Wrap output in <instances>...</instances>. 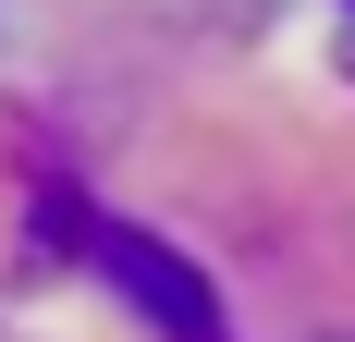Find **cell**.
I'll use <instances>...</instances> for the list:
<instances>
[{"instance_id": "obj_1", "label": "cell", "mask_w": 355, "mask_h": 342, "mask_svg": "<svg viewBox=\"0 0 355 342\" xmlns=\"http://www.w3.org/2000/svg\"><path fill=\"white\" fill-rule=\"evenodd\" d=\"M98 269L123 281L135 306H159V330H172V342H220V318H209V294H184V281H172V257H159L147 233H98Z\"/></svg>"}]
</instances>
